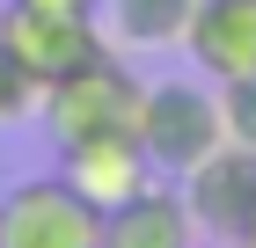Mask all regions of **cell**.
<instances>
[{"mask_svg": "<svg viewBox=\"0 0 256 248\" xmlns=\"http://www.w3.org/2000/svg\"><path fill=\"white\" fill-rule=\"evenodd\" d=\"M139 95H146V80H132L124 51H96L88 66L44 88V124L59 146L96 139V132H139Z\"/></svg>", "mask_w": 256, "mask_h": 248, "instance_id": "6da1fadb", "label": "cell"}, {"mask_svg": "<svg viewBox=\"0 0 256 248\" xmlns=\"http://www.w3.org/2000/svg\"><path fill=\"white\" fill-rule=\"evenodd\" d=\"M220 139V95H205L198 80H154L139 95V146L154 175H190Z\"/></svg>", "mask_w": 256, "mask_h": 248, "instance_id": "7a4b0ae2", "label": "cell"}, {"mask_svg": "<svg viewBox=\"0 0 256 248\" xmlns=\"http://www.w3.org/2000/svg\"><path fill=\"white\" fill-rule=\"evenodd\" d=\"M0 248H102V212L66 175H30L0 197Z\"/></svg>", "mask_w": 256, "mask_h": 248, "instance_id": "3957f363", "label": "cell"}, {"mask_svg": "<svg viewBox=\"0 0 256 248\" xmlns=\"http://www.w3.org/2000/svg\"><path fill=\"white\" fill-rule=\"evenodd\" d=\"M0 44L15 51V66L37 88H52V80H66L74 66H88L96 51H110V37H102L96 15H66V7H22V0H8L0 7Z\"/></svg>", "mask_w": 256, "mask_h": 248, "instance_id": "277c9868", "label": "cell"}, {"mask_svg": "<svg viewBox=\"0 0 256 248\" xmlns=\"http://www.w3.org/2000/svg\"><path fill=\"white\" fill-rule=\"evenodd\" d=\"M183 205H190L198 234L220 248H234L249 234V212H256V153L234 146V139H220L190 175H183Z\"/></svg>", "mask_w": 256, "mask_h": 248, "instance_id": "5b68a950", "label": "cell"}, {"mask_svg": "<svg viewBox=\"0 0 256 248\" xmlns=\"http://www.w3.org/2000/svg\"><path fill=\"white\" fill-rule=\"evenodd\" d=\"M59 161H66L59 175H66V183H74L96 212L124 205L132 190H146V183H154V161H146L139 132H96V139H74V146H59Z\"/></svg>", "mask_w": 256, "mask_h": 248, "instance_id": "8992f818", "label": "cell"}, {"mask_svg": "<svg viewBox=\"0 0 256 248\" xmlns=\"http://www.w3.org/2000/svg\"><path fill=\"white\" fill-rule=\"evenodd\" d=\"M102 248H198V219L183 205V190L146 183L102 212Z\"/></svg>", "mask_w": 256, "mask_h": 248, "instance_id": "52a82bcc", "label": "cell"}, {"mask_svg": "<svg viewBox=\"0 0 256 248\" xmlns=\"http://www.w3.org/2000/svg\"><path fill=\"white\" fill-rule=\"evenodd\" d=\"M183 51H190L212 80L256 73V0H198Z\"/></svg>", "mask_w": 256, "mask_h": 248, "instance_id": "ba28073f", "label": "cell"}, {"mask_svg": "<svg viewBox=\"0 0 256 248\" xmlns=\"http://www.w3.org/2000/svg\"><path fill=\"white\" fill-rule=\"evenodd\" d=\"M198 0H102V29L110 51H168L190 37Z\"/></svg>", "mask_w": 256, "mask_h": 248, "instance_id": "9c48e42d", "label": "cell"}, {"mask_svg": "<svg viewBox=\"0 0 256 248\" xmlns=\"http://www.w3.org/2000/svg\"><path fill=\"white\" fill-rule=\"evenodd\" d=\"M220 132L234 139V146H249V153H256V73L220 80Z\"/></svg>", "mask_w": 256, "mask_h": 248, "instance_id": "30bf717a", "label": "cell"}, {"mask_svg": "<svg viewBox=\"0 0 256 248\" xmlns=\"http://www.w3.org/2000/svg\"><path fill=\"white\" fill-rule=\"evenodd\" d=\"M37 110H44V88L22 73L15 51L0 44V124H22V117H37Z\"/></svg>", "mask_w": 256, "mask_h": 248, "instance_id": "8fae6325", "label": "cell"}, {"mask_svg": "<svg viewBox=\"0 0 256 248\" xmlns=\"http://www.w3.org/2000/svg\"><path fill=\"white\" fill-rule=\"evenodd\" d=\"M22 7H66V15H96L102 0H22Z\"/></svg>", "mask_w": 256, "mask_h": 248, "instance_id": "7c38bea8", "label": "cell"}, {"mask_svg": "<svg viewBox=\"0 0 256 248\" xmlns=\"http://www.w3.org/2000/svg\"><path fill=\"white\" fill-rule=\"evenodd\" d=\"M242 241H249V248H256V212H249V234H242Z\"/></svg>", "mask_w": 256, "mask_h": 248, "instance_id": "4fadbf2b", "label": "cell"}, {"mask_svg": "<svg viewBox=\"0 0 256 248\" xmlns=\"http://www.w3.org/2000/svg\"><path fill=\"white\" fill-rule=\"evenodd\" d=\"M234 248H249V241H234Z\"/></svg>", "mask_w": 256, "mask_h": 248, "instance_id": "5bb4252c", "label": "cell"}]
</instances>
